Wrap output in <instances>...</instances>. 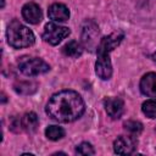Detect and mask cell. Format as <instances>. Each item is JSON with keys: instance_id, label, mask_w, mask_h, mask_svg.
Returning <instances> with one entry per match:
<instances>
[{"instance_id": "cell-1", "label": "cell", "mask_w": 156, "mask_h": 156, "mask_svg": "<svg viewBox=\"0 0 156 156\" xmlns=\"http://www.w3.org/2000/svg\"><path fill=\"white\" fill-rule=\"evenodd\" d=\"M84 101L73 90H62L54 94L46 104V113L57 122L69 123L84 112Z\"/></svg>"}, {"instance_id": "cell-2", "label": "cell", "mask_w": 156, "mask_h": 156, "mask_svg": "<svg viewBox=\"0 0 156 156\" xmlns=\"http://www.w3.org/2000/svg\"><path fill=\"white\" fill-rule=\"evenodd\" d=\"M122 32H115L107 37H104L98 45V60L95 63V72L101 79H108L112 76V65L110 60V52L117 48L122 39H123Z\"/></svg>"}, {"instance_id": "cell-3", "label": "cell", "mask_w": 156, "mask_h": 156, "mask_svg": "<svg viewBox=\"0 0 156 156\" xmlns=\"http://www.w3.org/2000/svg\"><path fill=\"white\" fill-rule=\"evenodd\" d=\"M6 35H7L9 44L16 49L30 46L35 40L33 32L28 27L23 26L21 22H18L16 20H13L10 23Z\"/></svg>"}, {"instance_id": "cell-4", "label": "cell", "mask_w": 156, "mask_h": 156, "mask_svg": "<svg viewBox=\"0 0 156 156\" xmlns=\"http://www.w3.org/2000/svg\"><path fill=\"white\" fill-rule=\"evenodd\" d=\"M18 68L23 74L33 77V76L46 73L50 69V66L39 57L23 56L18 60Z\"/></svg>"}, {"instance_id": "cell-5", "label": "cell", "mask_w": 156, "mask_h": 156, "mask_svg": "<svg viewBox=\"0 0 156 156\" xmlns=\"http://www.w3.org/2000/svg\"><path fill=\"white\" fill-rule=\"evenodd\" d=\"M69 33L71 30L67 27H63L56 23H46L43 33V39L51 45H57L66 37H68Z\"/></svg>"}, {"instance_id": "cell-6", "label": "cell", "mask_w": 156, "mask_h": 156, "mask_svg": "<svg viewBox=\"0 0 156 156\" xmlns=\"http://www.w3.org/2000/svg\"><path fill=\"white\" fill-rule=\"evenodd\" d=\"M98 35H99V28L95 22L93 21H85L82 27V41L88 49L98 48Z\"/></svg>"}, {"instance_id": "cell-7", "label": "cell", "mask_w": 156, "mask_h": 156, "mask_svg": "<svg viewBox=\"0 0 156 156\" xmlns=\"http://www.w3.org/2000/svg\"><path fill=\"white\" fill-rule=\"evenodd\" d=\"M136 147V140L133 136L121 135L113 143L115 152L118 155H128L132 154Z\"/></svg>"}, {"instance_id": "cell-8", "label": "cell", "mask_w": 156, "mask_h": 156, "mask_svg": "<svg viewBox=\"0 0 156 156\" xmlns=\"http://www.w3.org/2000/svg\"><path fill=\"white\" fill-rule=\"evenodd\" d=\"M104 104L107 115L113 119H118L124 112V104L119 98H107Z\"/></svg>"}, {"instance_id": "cell-9", "label": "cell", "mask_w": 156, "mask_h": 156, "mask_svg": "<svg viewBox=\"0 0 156 156\" xmlns=\"http://www.w3.org/2000/svg\"><path fill=\"white\" fill-rule=\"evenodd\" d=\"M22 16L27 22L37 24L41 21V10L37 4L28 2L22 7Z\"/></svg>"}, {"instance_id": "cell-10", "label": "cell", "mask_w": 156, "mask_h": 156, "mask_svg": "<svg viewBox=\"0 0 156 156\" xmlns=\"http://www.w3.org/2000/svg\"><path fill=\"white\" fill-rule=\"evenodd\" d=\"M140 90L149 98H156V73L150 72L141 78Z\"/></svg>"}, {"instance_id": "cell-11", "label": "cell", "mask_w": 156, "mask_h": 156, "mask_svg": "<svg viewBox=\"0 0 156 156\" xmlns=\"http://www.w3.org/2000/svg\"><path fill=\"white\" fill-rule=\"evenodd\" d=\"M48 15L55 22H65L69 17V11L63 4H52L48 10Z\"/></svg>"}, {"instance_id": "cell-12", "label": "cell", "mask_w": 156, "mask_h": 156, "mask_svg": "<svg viewBox=\"0 0 156 156\" xmlns=\"http://www.w3.org/2000/svg\"><path fill=\"white\" fill-rule=\"evenodd\" d=\"M62 52L66 55V56H68V57H79L80 55H82V52H83V46L78 43V41H76V40H72V41H69V43H67L63 48H62Z\"/></svg>"}, {"instance_id": "cell-13", "label": "cell", "mask_w": 156, "mask_h": 156, "mask_svg": "<svg viewBox=\"0 0 156 156\" xmlns=\"http://www.w3.org/2000/svg\"><path fill=\"white\" fill-rule=\"evenodd\" d=\"M22 127L27 130V132H34L39 124V119L38 116L34 112H27L23 117H22Z\"/></svg>"}, {"instance_id": "cell-14", "label": "cell", "mask_w": 156, "mask_h": 156, "mask_svg": "<svg viewBox=\"0 0 156 156\" xmlns=\"http://www.w3.org/2000/svg\"><path fill=\"white\" fill-rule=\"evenodd\" d=\"M15 90L18 93V94H23V95H28V94H32L37 89V84L34 82H17L15 85H13Z\"/></svg>"}, {"instance_id": "cell-15", "label": "cell", "mask_w": 156, "mask_h": 156, "mask_svg": "<svg viewBox=\"0 0 156 156\" xmlns=\"http://www.w3.org/2000/svg\"><path fill=\"white\" fill-rule=\"evenodd\" d=\"M45 135L50 140H58L65 136V130L58 126H49L45 129Z\"/></svg>"}, {"instance_id": "cell-16", "label": "cell", "mask_w": 156, "mask_h": 156, "mask_svg": "<svg viewBox=\"0 0 156 156\" xmlns=\"http://www.w3.org/2000/svg\"><path fill=\"white\" fill-rule=\"evenodd\" d=\"M143 113L149 118H156V100L151 99L143 104L141 106Z\"/></svg>"}, {"instance_id": "cell-17", "label": "cell", "mask_w": 156, "mask_h": 156, "mask_svg": "<svg viewBox=\"0 0 156 156\" xmlns=\"http://www.w3.org/2000/svg\"><path fill=\"white\" fill-rule=\"evenodd\" d=\"M124 128L132 135H138L143 130V124L140 122H138V121H127L124 123Z\"/></svg>"}, {"instance_id": "cell-18", "label": "cell", "mask_w": 156, "mask_h": 156, "mask_svg": "<svg viewBox=\"0 0 156 156\" xmlns=\"http://www.w3.org/2000/svg\"><path fill=\"white\" fill-rule=\"evenodd\" d=\"M94 149L89 143H82L76 147V154L78 155H94Z\"/></svg>"}, {"instance_id": "cell-19", "label": "cell", "mask_w": 156, "mask_h": 156, "mask_svg": "<svg viewBox=\"0 0 156 156\" xmlns=\"http://www.w3.org/2000/svg\"><path fill=\"white\" fill-rule=\"evenodd\" d=\"M4 5H5V0H1V7H4Z\"/></svg>"}, {"instance_id": "cell-20", "label": "cell", "mask_w": 156, "mask_h": 156, "mask_svg": "<svg viewBox=\"0 0 156 156\" xmlns=\"http://www.w3.org/2000/svg\"><path fill=\"white\" fill-rule=\"evenodd\" d=\"M154 60H155V62H156V52L154 54Z\"/></svg>"}]
</instances>
